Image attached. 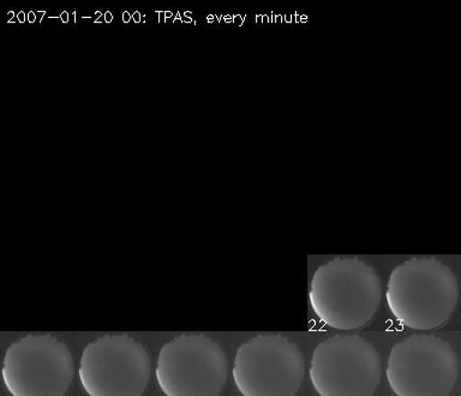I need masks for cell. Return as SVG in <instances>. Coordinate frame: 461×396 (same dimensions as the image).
<instances>
[{
    "label": "cell",
    "instance_id": "obj_10",
    "mask_svg": "<svg viewBox=\"0 0 461 396\" xmlns=\"http://www.w3.org/2000/svg\"><path fill=\"white\" fill-rule=\"evenodd\" d=\"M27 21L29 23H34V22L38 21V17H36V14L32 13V11H29L27 14Z\"/></svg>",
    "mask_w": 461,
    "mask_h": 396
},
{
    "label": "cell",
    "instance_id": "obj_4",
    "mask_svg": "<svg viewBox=\"0 0 461 396\" xmlns=\"http://www.w3.org/2000/svg\"><path fill=\"white\" fill-rule=\"evenodd\" d=\"M74 376L70 349L50 334L25 335L4 356L2 378L11 396H65Z\"/></svg>",
    "mask_w": 461,
    "mask_h": 396
},
{
    "label": "cell",
    "instance_id": "obj_3",
    "mask_svg": "<svg viewBox=\"0 0 461 396\" xmlns=\"http://www.w3.org/2000/svg\"><path fill=\"white\" fill-rule=\"evenodd\" d=\"M232 377L241 396H295L305 377L304 356L284 335L258 334L237 349Z\"/></svg>",
    "mask_w": 461,
    "mask_h": 396
},
{
    "label": "cell",
    "instance_id": "obj_15",
    "mask_svg": "<svg viewBox=\"0 0 461 396\" xmlns=\"http://www.w3.org/2000/svg\"><path fill=\"white\" fill-rule=\"evenodd\" d=\"M158 23H162V22L166 21L165 13H164V11H158Z\"/></svg>",
    "mask_w": 461,
    "mask_h": 396
},
{
    "label": "cell",
    "instance_id": "obj_1",
    "mask_svg": "<svg viewBox=\"0 0 461 396\" xmlns=\"http://www.w3.org/2000/svg\"><path fill=\"white\" fill-rule=\"evenodd\" d=\"M459 301L456 274L435 257H413L389 275L385 302L396 322L411 330H435L452 319Z\"/></svg>",
    "mask_w": 461,
    "mask_h": 396
},
{
    "label": "cell",
    "instance_id": "obj_7",
    "mask_svg": "<svg viewBox=\"0 0 461 396\" xmlns=\"http://www.w3.org/2000/svg\"><path fill=\"white\" fill-rule=\"evenodd\" d=\"M385 377L395 396H450L459 377V360L441 338L411 335L393 346Z\"/></svg>",
    "mask_w": 461,
    "mask_h": 396
},
{
    "label": "cell",
    "instance_id": "obj_17",
    "mask_svg": "<svg viewBox=\"0 0 461 396\" xmlns=\"http://www.w3.org/2000/svg\"><path fill=\"white\" fill-rule=\"evenodd\" d=\"M46 11H40L39 14H36V17H38L39 23L40 22H42L43 16H45Z\"/></svg>",
    "mask_w": 461,
    "mask_h": 396
},
{
    "label": "cell",
    "instance_id": "obj_20",
    "mask_svg": "<svg viewBox=\"0 0 461 396\" xmlns=\"http://www.w3.org/2000/svg\"><path fill=\"white\" fill-rule=\"evenodd\" d=\"M182 21L183 20H182V18H180V14H176V17L175 18V21H173V22H175V23H176V22H182Z\"/></svg>",
    "mask_w": 461,
    "mask_h": 396
},
{
    "label": "cell",
    "instance_id": "obj_21",
    "mask_svg": "<svg viewBox=\"0 0 461 396\" xmlns=\"http://www.w3.org/2000/svg\"><path fill=\"white\" fill-rule=\"evenodd\" d=\"M183 20L185 21L186 23H189V22H190V18L189 17H184Z\"/></svg>",
    "mask_w": 461,
    "mask_h": 396
},
{
    "label": "cell",
    "instance_id": "obj_12",
    "mask_svg": "<svg viewBox=\"0 0 461 396\" xmlns=\"http://www.w3.org/2000/svg\"><path fill=\"white\" fill-rule=\"evenodd\" d=\"M104 21L106 23H111L113 21V14H112L111 11H106V14H104Z\"/></svg>",
    "mask_w": 461,
    "mask_h": 396
},
{
    "label": "cell",
    "instance_id": "obj_11",
    "mask_svg": "<svg viewBox=\"0 0 461 396\" xmlns=\"http://www.w3.org/2000/svg\"><path fill=\"white\" fill-rule=\"evenodd\" d=\"M17 21L20 22V23H24V22L27 21V14L23 13V11H20V13L17 14Z\"/></svg>",
    "mask_w": 461,
    "mask_h": 396
},
{
    "label": "cell",
    "instance_id": "obj_9",
    "mask_svg": "<svg viewBox=\"0 0 461 396\" xmlns=\"http://www.w3.org/2000/svg\"><path fill=\"white\" fill-rule=\"evenodd\" d=\"M60 21L67 24L68 22H70V14L67 13V11H63V13L60 14Z\"/></svg>",
    "mask_w": 461,
    "mask_h": 396
},
{
    "label": "cell",
    "instance_id": "obj_19",
    "mask_svg": "<svg viewBox=\"0 0 461 396\" xmlns=\"http://www.w3.org/2000/svg\"><path fill=\"white\" fill-rule=\"evenodd\" d=\"M171 17H173V14L171 13V11H166V13H165L166 20H167V18H171Z\"/></svg>",
    "mask_w": 461,
    "mask_h": 396
},
{
    "label": "cell",
    "instance_id": "obj_16",
    "mask_svg": "<svg viewBox=\"0 0 461 396\" xmlns=\"http://www.w3.org/2000/svg\"><path fill=\"white\" fill-rule=\"evenodd\" d=\"M70 22H72V23H76V22H77V13L70 14Z\"/></svg>",
    "mask_w": 461,
    "mask_h": 396
},
{
    "label": "cell",
    "instance_id": "obj_2",
    "mask_svg": "<svg viewBox=\"0 0 461 396\" xmlns=\"http://www.w3.org/2000/svg\"><path fill=\"white\" fill-rule=\"evenodd\" d=\"M381 301L380 276L358 257L330 259L315 270L310 283L313 315L330 329H362L376 316Z\"/></svg>",
    "mask_w": 461,
    "mask_h": 396
},
{
    "label": "cell",
    "instance_id": "obj_18",
    "mask_svg": "<svg viewBox=\"0 0 461 396\" xmlns=\"http://www.w3.org/2000/svg\"><path fill=\"white\" fill-rule=\"evenodd\" d=\"M14 16H16V14H14V11H10V13L7 14V21L11 22L14 20Z\"/></svg>",
    "mask_w": 461,
    "mask_h": 396
},
{
    "label": "cell",
    "instance_id": "obj_5",
    "mask_svg": "<svg viewBox=\"0 0 461 396\" xmlns=\"http://www.w3.org/2000/svg\"><path fill=\"white\" fill-rule=\"evenodd\" d=\"M229 376L221 346L204 334H182L162 346L155 378L165 396H219Z\"/></svg>",
    "mask_w": 461,
    "mask_h": 396
},
{
    "label": "cell",
    "instance_id": "obj_14",
    "mask_svg": "<svg viewBox=\"0 0 461 396\" xmlns=\"http://www.w3.org/2000/svg\"><path fill=\"white\" fill-rule=\"evenodd\" d=\"M131 14H130V13H128V11H125V13H122V22H124V23H129L130 21H131Z\"/></svg>",
    "mask_w": 461,
    "mask_h": 396
},
{
    "label": "cell",
    "instance_id": "obj_6",
    "mask_svg": "<svg viewBox=\"0 0 461 396\" xmlns=\"http://www.w3.org/2000/svg\"><path fill=\"white\" fill-rule=\"evenodd\" d=\"M150 376L147 349L128 334H104L83 349L78 378L88 396H142Z\"/></svg>",
    "mask_w": 461,
    "mask_h": 396
},
{
    "label": "cell",
    "instance_id": "obj_8",
    "mask_svg": "<svg viewBox=\"0 0 461 396\" xmlns=\"http://www.w3.org/2000/svg\"><path fill=\"white\" fill-rule=\"evenodd\" d=\"M381 376L377 349L359 335H334L313 349L309 377L319 396H373Z\"/></svg>",
    "mask_w": 461,
    "mask_h": 396
},
{
    "label": "cell",
    "instance_id": "obj_13",
    "mask_svg": "<svg viewBox=\"0 0 461 396\" xmlns=\"http://www.w3.org/2000/svg\"><path fill=\"white\" fill-rule=\"evenodd\" d=\"M132 20L135 21V23H140V20H142V14L139 13V11H135L132 14Z\"/></svg>",
    "mask_w": 461,
    "mask_h": 396
}]
</instances>
